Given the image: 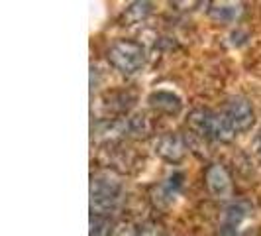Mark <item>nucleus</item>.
Wrapping results in <instances>:
<instances>
[{
	"instance_id": "1",
	"label": "nucleus",
	"mask_w": 261,
	"mask_h": 236,
	"mask_svg": "<svg viewBox=\"0 0 261 236\" xmlns=\"http://www.w3.org/2000/svg\"><path fill=\"white\" fill-rule=\"evenodd\" d=\"M187 126L204 140H214V142H224V144L232 142L236 136L226 114L224 112L218 114L208 108H195L187 118Z\"/></svg>"
},
{
	"instance_id": "2",
	"label": "nucleus",
	"mask_w": 261,
	"mask_h": 236,
	"mask_svg": "<svg viewBox=\"0 0 261 236\" xmlns=\"http://www.w3.org/2000/svg\"><path fill=\"white\" fill-rule=\"evenodd\" d=\"M122 181L112 171H100L91 177V209L94 215H110L122 199Z\"/></svg>"
},
{
	"instance_id": "3",
	"label": "nucleus",
	"mask_w": 261,
	"mask_h": 236,
	"mask_svg": "<svg viewBox=\"0 0 261 236\" xmlns=\"http://www.w3.org/2000/svg\"><path fill=\"white\" fill-rule=\"evenodd\" d=\"M108 63L124 75H136L145 65V48L134 39H116L108 52Z\"/></svg>"
},
{
	"instance_id": "4",
	"label": "nucleus",
	"mask_w": 261,
	"mask_h": 236,
	"mask_svg": "<svg viewBox=\"0 0 261 236\" xmlns=\"http://www.w3.org/2000/svg\"><path fill=\"white\" fill-rule=\"evenodd\" d=\"M204 185L210 195L216 199H230L234 193L232 175L222 163H210L204 170Z\"/></svg>"
},
{
	"instance_id": "5",
	"label": "nucleus",
	"mask_w": 261,
	"mask_h": 236,
	"mask_svg": "<svg viewBox=\"0 0 261 236\" xmlns=\"http://www.w3.org/2000/svg\"><path fill=\"white\" fill-rule=\"evenodd\" d=\"M224 114L228 118L230 126L234 128V132H248L253 122H255V114H253V108L249 105L246 99L242 97H234L226 103L224 108Z\"/></svg>"
},
{
	"instance_id": "6",
	"label": "nucleus",
	"mask_w": 261,
	"mask_h": 236,
	"mask_svg": "<svg viewBox=\"0 0 261 236\" xmlns=\"http://www.w3.org/2000/svg\"><path fill=\"white\" fill-rule=\"evenodd\" d=\"M153 150L161 159H165L169 163H179L187 154V144H185V138L181 134L167 132V134H161L157 138Z\"/></svg>"
},
{
	"instance_id": "7",
	"label": "nucleus",
	"mask_w": 261,
	"mask_h": 236,
	"mask_svg": "<svg viewBox=\"0 0 261 236\" xmlns=\"http://www.w3.org/2000/svg\"><path fill=\"white\" fill-rule=\"evenodd\" d=\"M147 103H149V106H151L153 110L161 112V114H167V116H175V114H179V112H181V108H183L181 99L171 91L151 92V95H149V99H147Z\"/></svg>"
},
{
	"instance_id": "8",
	"label": "nucleus",
	"mask_w": 261,
	"mask_h": 236,
	"mask_svg": "<svg viewBox=\"0 0 261 236\" xmlns=\"http://www.w3.org/2000/svg\"><path fill=\"white\" fill-rule=\"evenodd\" d=\"M244 12V6L240 2H212L208 8V14L212 20L220 24H232Z\"/></svg>"
},
{
	"instance_id": "9",
	"label": "nucleus",
	"mask_w": 261,
	"mask_h": 236,
	"mask_svg": "<svg viewBox=\"0 0 261 236\" xmlns=\"http://www.w3.org/2000/svg\"><path fill=\"white\" fill-rule=\"evenodd\" d=\"M151 130H153V126L145 114H136L126 120V132L134 138H147Z\"/></svg>"
},
{
	"instance_id": "10",
	"label": "nucleus",
	"mask_w": 261,
	"mask_h": 236,
	"mask_svg": "<svg viewBox=\"0 0 261 236\" xmlns=\"http://www.w3.org/2000/svg\"><path fill=\"white\" fill-rule=\"evenodd\" d=\"M151 14V4L149 2H132L124 12V22L128 24H140Z\"/></svg>"
},
{
	"instance_id": "11",
	"label": "nucleus",
	"mask_w": 261,
	"mask_h": 236,
	"mask_svg": "<svg viewBox=\"0 0 261 236\" xmlns=\"http://www.w3.org/2000/svg\"><path fill=\"white\" fill-rule=\"evenodd\" d=\"M248 213H249V207L246 203H234V205H230L226 209V213H224V224L238 228V224L248 217Z\"/></svg>"
},
{
	"instance_id": "12",
	"label": "nucleus",
	"mask_w": 261,
	"mask_h": 236,
	"mask_svg": "<svg viewBox=\"0 0 261 236\" xmlns=\"http://www.w3.org/2000/svg\"><path fill=\"white\" fill-rule=\"evenodd\" d=\"M114 226L106 215H91V236H112Z\"/></svg>"
},
{
	"instance_id": "13",
	"label": "nucleus",
	"mask_w": 261,
	"mask_h": 236,
	"mask_svg": "<svg viewBox=\"0 0 261 236\" xmlns=\"http://www.w3.org/2000/svg\"><path fill=\"white\" fill-rule=\"evenodd\" d=\"M138 236H165V228L157 221H145L138 224Z\"/></svg>"
},
{
	"instance_id": "14",
	"label": "nucleus",
	"mask_w": 261,
	"mask_h": 236,
	"mask_svg": "<svg viewBox=\"0 0 261 236\" xmlns=\"http://www.w3.org/2000/svg\"><path fill=\"white\" fill-rule=\"evenodd\" d=\"M112 236H138V226L132 223H122L114 228Z\"/></svg>"
}]
</instances>
